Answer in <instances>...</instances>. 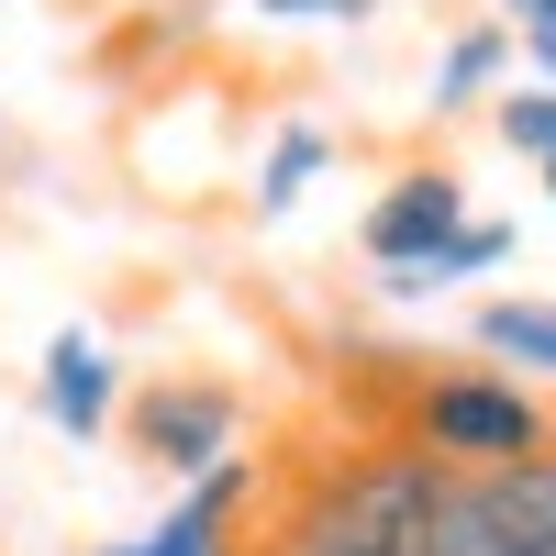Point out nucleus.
<instances>
[{
	"mask_svg": "<svg viewBox=\"0 0 556 556\" xmlns=\"http://www.w3.org/2000/svg\"><path fill=\"white\" fill-rule=\"evenodd\" d=\"M445 235H468V190H456V167H412V178H390V201L367 212V256H379V267H424Z\"/></svg>",
	"mask_w": 556,
	"mask_h": 556,
	"instance_id": "obj_5",
	"label": "nucleus"
},
{
	"mask_svg": "<svg viewBox=\"0 0 556 556\" xmlns=\"http://www.w3.org/2000/svg\"><path fill=\"white\" fill-rule=\"evenodd\" d=\"M513 12H545V0H513Z\"/></svg>",
	"mask_w": 556,
	"mask_h": 556,
	"instance_id": "obj_16",
	"label": "nucleus"
},
{
	"mask_svg": "<svg viewBox=\"0 0 556 556\" xmlns=\"http://www.w3.org/2000/svg\"><path fill=\"white\" fill-rule=\"evenodd\" d=\"M312 167H323V134H278V156H267V178H256V212H290Z\"/></svg>",
	"mask_w": 556,
	"mask_h": 556,
	"instance_id": "obj_12",
	"label": "nucleus"
},
{
	"mask_svg": "<svg viewBox=\"0 0 556 556\" xmlns=\"http://www.w3.org/2000/svg\"><path fill=\"white\" fill-rule=\"evenodd\" d=\"M424 556H556V456H523V468H468V479L445 468Z\"/></svg>",
	"mask_w": 556,
	"mask_h": 556,
	"instance_id": "obj_3",
	"label": "nucleus"
},
{
	"mask_svg": "<svg viewBox=\"0 0 556 556\" xmlns=\"http://www.w3.org/2000/svg\"><path fill=\"white\" fill-rule=\"evenodd\" d=\"M245 501H256V468H245V456H212V468L190 479V501H178V513L134 545V556H256V545L235 534Z\"/></svg>",
	"mask_w": 556,
	"mask_h": 556,
	"instance_id": "obj_6",
	"label": "nucleus"
},
{
	"mask_svg": "<svg viewBox=\"0 0 556 556\" xmlns=\"http://www.w3.org/2000/svg\"><path fill=\"white\" fill-rule=\"evenodd\" d=\"M401 445H424L434 468H523V456H556V412L501 379V367H434L412 379V412H401Z\"/></svg>",
	"mask_w": 556,
	"mask_h": 556,
	"instance_id": "obj_2",
	"label": "nucleus"
},
{
	"mask_svg": "<svg viewBox=\"0 0 556 556\" xmlns=\"http://www.w3.org/2000/svg\"><path fill=\"white\" fill-rule=\"evenodd\" d=\"M523 45L545 56V78H556V0H545V12H523Z\"/></svg>",
	"mask_w": 556,
	"mask_h": 556,
	"instance_id": "obj_14",
	"label": "nucleus"
},
{
	"mask_svg": "<svg viewBox=\"0 0 556 556\" xmlns=\"http://www.w3.org/2000/svg\"><path fill=\"white\" fill-rule=\"evenodd\" d=\"M501 245H513L501 223H468V235H445V245H434L424 267H379V278H390V301H434V290H456V278L501 267Z\"/></svg>",
	"mask_w": 556,
	"mask_h": 556,
	"instance_id": "obj_9",
	"label": "nucleus"
},
{
	"mask_svg": "<svg viewBox=\"0 0 556 556\" xmlns=\"http://www.w3.org/2000/svg\"><path fill=\"white\" fill-rule=\"evenodd\" d=\"M479 345L523 379H556V301H479Z\"/></svg>",
	"mask_w": 556,
	"mask_h": 556,
	"instance_id": "obj_8",
	"label": "nucleus"
},
{
	"mask_svg": "<svg viewBox=\"0 0 556 556\" xmlns=\"http://www.w3.org/2000/svg\"><path fill=\"white\" fill-rule=\"evenodd\" d=\"M112 556H134V545H112Z\"/></svg>",
	"mask_w": 556,
	"mask_h": 556,
	"instance_id": "obj_18",
	"label": "nucleus"
},
{
	"mask_svg": "<svg viewBox=\"0 0 556 556\" xmlns=\"http://www.w3.org/2000/svg\"><path fill=\"white\" fill-rule=\"evenodd\" d=\"M545 190H556V156H545Z\"/></svg>",
	"mask_w": 556,
	"mask_h": 556,
	"instance_id": "obj_17",
	"label": "nucleus"
},
{
	"mask_svg": "<svg viewBox=\"0 0 556 556\" xmlns=\"http://www.w3.org/2000/svg\"><path fill=\"white\" fill-rule=\"evenodd\" d=\"M235 390H212V379H178V390H146L134 401V445L156 456V468H178V479H201L212 456H235Z\"/></svg>",
	"mask_w": 556,
	"mask_h": 556,
	"instance_id": "obj_4",
	"label": "nucleus"
},
{
	"mask_svg": "<svg viewBox=\"0 0 556 556\" xmlns=\"http://www.w3.org/2000/svg\"><path fill=\"white\" fill-rule=\"evenodd\" d=\"M434 490L445 468L424 445H356L345 468H323L301 490V513L278 545H323V556H424L434 534Z\"/></svg>",
	"mask_w": 556,
	"mask_h": 556,
	"instance_id": "obj_1",
	"label": "nucleus"
},
{
	"mask_svg": "<svg viewBox=\"0 0 556 556\" xmlns=\"http://www.w3.org/2000/svg\"><path fill=\"white\" fill-rule=\"evenodd\" d=\"M501 146H513V156H556V89H513V101H501Z\"/></svg>",
	"mask_w": 556,
	"mask_h": 556,
	"instance_id": "obj_11",
	"label": "nucleus"
},
{
	"mask_svg": "<svg viewBox=\"0 0 556 556\" xmlns=\"http://www.w3.org/2000/svg\"><path fill=\"white\" fill-rule=\"evenodd\" d=\"M45 412H56L67 434H101V424H112V356L89 345V334H56V345H45Z\"/></svg>",
	"mask_w": 556,
	"mask_h": 556,
	"instance_id": "obj_7",
	"label": "nucleus"
},
{
	"mask_svg": "<svg viewBox=\"0 0 556 556\" xmlns=\"http://www.w3.org/2000/svg\"><path fill=\"white\" fill-rule=\"evenodd\" d=\"M278 556H323V545H278Z\"/></svg>",
	"mask_w": 556,
	"mask_h": 556,
	"instance_id": "obj_15",
	"label": "nucleus"
},
{
	"mask_svg": "<svg viewBox=\"0 0 556 556\" xmlns=\"http://www.w3.org/2000/svg\"><path fill=\"white\" fill-rule=\"evenodd\" d=\"M501 45H513V34H456V56L434 67V112L479 101V89H490V67H501Z\"/></svg>",
	"mask_w": 556,
	"mask_h": 556,
	"instance_id": "obj_10",
	"label": "nucleus"
},
{
	"mask_svg": "<svg viewBox=\"0 0 556 556\" xmlns=\"http://www.w3.org/2000/svg\"><path fill=\"white\" fill-rule=\"evenodd\" d=\"M267 23H367L379 12V0H256Z\"/></svg>",
	"mask_w": 556,
	"mask_h": 556,
	"instance_id": "obj_13",
	"label": "nucleus"
}]
</instances>
